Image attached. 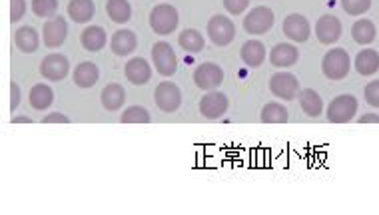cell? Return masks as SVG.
<instances>
[{"label":"cell","instance_id":"6da1fadb","mask_svg":"<svg viewBox=\"0 0 379 215\" xmlns=\"http://www.w3.org/2000/svg\"><path fill=\"white\" fill-rule=\"evenodd\" d=\"M350 54L343 48H331L321 60V70H323L325 78L330 80H343L350 74Z\"/></svg>","mask_w":379,"mask_h":215},{"label":"cell","instance_id":"7a4b0ae2","mask_svg":"<svg viewBox=\"0 0 379 215\" xmlns=\"http://www.w3.org/2000/svg\"><path fill=\"white\" fill-rule=\"evenodd\" d=\"M178 22H180L178 10L170 4H158L150 12V28L160 36L172 34L178 28Z\"/></svg>","mask_w":379,"mask_h":215},{"label":"cell","instance_id":"3957f363","mask_svg":"<svg viewBox=\"0 0 379 215\" xmlns=\"http://www.w3.org/2000/svg\"><path fill=\"white\" fill-rule=\"evenodd\" d=\"M358 98L351 94H341L338 98H333L328 106V120L331 124H348L355 117L358 112Z\"/></svg>","mask_w":379,"mask_h":215},{"label":"cell","instance_id":"277c9868","mask_svg":"<svg viewBox=\"0 0 379 215\" xmlns=\"http://www.w3.org/2000/svg\"><path fill=\"white\" fill-rule=\"evenodd\" d=\"M206 30H208V36H210V40L214 42L216 46H228L236 38L233 22L228 16H222V14H216V16L208 20Z\"/></svg>","mask_w":379,"mask_h":215},{"label":"cell","instance_id":"5b68a950","mask_svg":"<svg viewBox=\"0 0 379 215\" xmlns=\"http://www.w3.org/2000/svg\"><path fill=\"white\" fill-rule=\"evenodd\" d=\"M154 102L156 106L160 108V112L174 114V112H178L180 104H182V92H180V88L176 86L174 82H160L156 86Z\"/></svg>","mask_w":379,"mask_h":215},{"label":"cell","instance_id":"8992f818","mask_svg":"<svg viewBox=\"0 0 379 215\" xmlns=\"http://www.w3.org/2000/svg\"><path fill=\"white\" fill-rule=\"evenodd\" d=\"M270 90L276 98L290 102L295 96H300V80L290 72H278L270 80Z\"/></svg>","mask_w":379,"mask_h":215},{"label":"cell","instance_id":"52a82bcc","mask_svg":"<svg viewBox=\"0 0 379 215\" xmlns=\"http://www.w3.org/2000/svg\"><path fill=\"white\" fill-rule=\"evenodd\" d=\"M152 62H154L158 74L162 76H174L178 70V58L176 52L168 42H156L152 48Z\"/></svg>","mask_w":379,"mask_h":215},{"label":"cell","instance_id":"ba28073f","mask_svg":"<svg viewBox=\"0 0 379 215\" xmlns=\"http://www.w3.org/2000/svg\"><path fill=\"white\" fill-rule=\"evenodd\" d=\"M273 12L268 6H256L252 12L243 19V30L248 34H266L273 26Z\"/></svg>","mask_w":379,"mask_h":215},{"label":"cell","instance_id":"9c48e42d","mask_svg":"<svg viewBox=\"0 0 379 215\" xmlns=\"http://www.w3.org/2000/svg\"><path fill=\"white\" fill-rule=\"evenodd\" d=\"M66 34H69V24L64 16H52L44 22L42 38L46 48H60L66 40Z\"/></svg>","mask_w":379,"mask_h":215},{"label":"cell","instance_id":"30bf717a","mask_svg":"<svg viewBox=\"0 0 379 215\" xmlns=\"http://www.w3.org/2000/svg\"><path fill=\"white\" fill-rule=\"evenodd\" d=\"M194 82L198 88L202 90H216L224 82V70L220 68L214 62H206L200 64L194 70Z\"/></svg>","mask_w":379,"mask_h":215},{"label":"cell","instance_id":"8fae6325","mask_svg":"<svg viewBox=\"0 0 379 215\" xmlns=\"http://www.w3.org/2000/svg\"><path fill=\"white\" fill-rule=\"evenodd\" d=\"M69 58L62 56V54H49L46 58L40 62V74L46 80H52V82H60L69 76Z\"/></svg>","mask_w":379,"mask_h":215},{"label":"cell","instance_id":"7c38bea8","mask_svg":"<svg viewBox=\"0 0 379 215\" xmlns=\"http://www.w3.org/2000/svg\"><path fill=\"white\" fill-rule=\"evenodd\" d=\"M230 100L222 92H210L200 100V114L208 120H218L228 112Z\"/></svg>","mask_w":379,"mask_h":215},{"label":"cell","instance_id":"4fadbf2b","mask_svg":"<svg viewBox=\"0 0 379 215\" xmlns=\"http://www.w3.org/2000/svg\"><path fill=\"white\" fill-rule=\"evenodd\" d=\"M282 30L283 34L290 40H293V42H305L311 34L310 22H308V19L302 16V14H290V16H285Z\"/></svg>","mask_w":379,"mask_h":215},{"label":"cell","instance_id":"5bb4252c","mask_svg":"<svg viewBox=\"0 0 379 215\" xmlns=\"http://www.w3.org/2000/svg\"><path fill=\"white\" fill-rule=\"evenodd\" d=\"M315 36L320 40L321 44H333L338 42L341 36V22L338 16H320L318 24H315Z\"/></svg>","mask_w":379,"mask_h":215},{"label":"cell","instance_id":"9a60e30c","mask_svg":"<svg viewBox=\"0 0 379 215\" xmlns=\"http://www.w3.org/2000/svg\"><path fill=\"white\" fill-rule=\"evenodd\" d=\"M300 60V50L293 44H276L270 52V62L276 68H290Z\"/></svg>","mask_w":379,"mask_h":215},{"label":"cell","instance_id":"2e32d148","mask_svg":"<svg viewBox=\"0 0 379 215\" xmlns=\"http://www.w3.org/2000/svg\"><path fill=\"white\" fill-rule=\"evenodd\" d=\"M136 46L138 38L132 30H116L110 38V48L116 56H128L136 50Z\"/></svg>","mask_w":379,"mask_h":215},{"label":"cell","instance_id":"e0dca14e","mask_svg":"<svg viewBox=\"0 0 379 215\" xmlns=\"http://www.w3.org/2000/svg\"><path fill=\"white\" fill-rule=\"evenodd\" d=\"M126 78L134 84V86H144L152 78V68L144 58H132L124 68Z\"/></svg>","mask_w":379,"mask_h":215},{"label":"cell","instance_id":"ac0fdd59","mask_svg":"<svg viewBox=\"0 0 379 215\" xmlns=\"http://www.w3.org/2000/svg\"><path fill=\"white\" fill-rule=\"evenodd\" d=\"M240 56H242L246 66L258 68V66H262L263 60H266V46L260 40H248L242 46V50H240Z\"/></svg>","mask_w":379,"mask_h":215},{"label":"cell","instance_id":"d6986e66","mask_svg":"<svg viewBox=\"0 0 379 215\" xmlns=\"http://www.w3.org/2000/svg\"><path fill=\"white\" fill-rule=\"evenodd\" d=\"M94 14H96L94 0H70L69 2V16L76 24H86L94 19Z\"/></svg>","mask_w":379,"mask_h":215},{"label":"cell","instance_id":"ffe728a7","mask_svg":"<svg viewBox=\"0 0 379 215\" xmlns=\"http://www.w3.org/2000/svg\"><path fill=\"white\" fill-rule=\"evenodd\" d=\"M106 30L102 28V26H88V28L82 30V34H80V42H82V46L88 52H98V50H102L106 46Z\"/></svg>","mask_w":379,"mask_h":215},{"label":"cell","instance_id":"44dd1931","mask_svg":"<svg viewBox=\"0 0 379 215\" xmlns=\"http://www.w3.org/2000/svg\"><path fill=\"white\" fill-rule=\"evenodd\" d=\"M14 44H16V48H19L20 52L32 54V52L39 50L40 44L39 32L32 28V26H22V28H19L14 32Z\"/></svg>","mask_w":379,"mask_h":215},{"label":"cell","instance_id":"7402d4cb","mask_svg":"<svg viewBox=\"0 0 379 215\" xmlns=\"http://www.w3.org/2000/svg\"><path fill=\"white\" fill-rule=\"evenodd\" d=\"M72 78H74V84L78 88H92L100 78V72H98V66L94 62H82L76 66Z\"/></svg>","mask_w":379,"mask_h":215},{"label":"cell","instance_id":"603a6c76","mask_svg":"<svg viewBox=\"0 0 379 215\" xmlns=\"http://www.w3.org/2000/svg\"><path fill=\"white\" fill-rule=\"evenodd\" d=\"M100 100H102V106L106 108L108 112H118L120 108L124 106L126 92H124V88L120 84H108L106 88L102 90Z\"/></svg>","mask_w":379,"mask_h":215},{"label":"cell","instance_id":"cb8c5ba5","mask_svg":"<svg viewBox=\"0 0 379 215\" xmlns=\"http://www.w3.org/2000/svg\"><path fill=\"white\" fill-rule=\"evenodd\" d=\"M355 70L360 72L361 76H373L379 70V52L371 48L361 50L360 54L355 56Z\"/></svg>","mask_w":379,"mask_h":215},{"label":"cell","instance_id":"d4e9b609","mask_svg":"<svg viewBox=\"0 0 379 215\" xmlns=\"http://www.w3.org/2000/svg\"><path fill=\"white\" fill-rule=\"evenodd\" d=\"M52 100H54V92H52V88L46 86V84H34L32 90H30L29 102L34 110H40V112H42V110H49Z\"/></svg>","mask_w":379,"mask_h":215},{"label":"cell","instance_id":"484cf974","mask_svg":"<svg viewBox=\"0 0 379 215\" xmlns=\"http://www.w3.org/2000/svg\"><path fill=\"white\" fill-rule=\"evenodd\" d=\"M300 106L310 117H318L323 112V100L315 90L305 88L300 92Z\"/></svg>","mask_w":379,"mask_h":215},{"label":"cell","instance_id":"4316f807","mask_svg":"<svg viewBox=\"0 0 379 215\" xmlns=\"http://www.w3.org/2000/svg\"><path fill=\"white\" fill-rule=\"evenodd\" d=\"M351 36L353 40L358 42V44H371L375 36H378V30H375V24L368 19H361L358 20L353 26H351Z\"/></svg>","mask_w":379,"mask_h":215},{"label":"cell","instance_id":"83f0119b","mask_svg":"<svg viewBox=\"0 0 379 215\" xmlns=\"http://www.w3.org/2000/svg\"><path fill=\"white\" fill-rule=\"evenodd\" d=\"M106 12L110 20L116 22V24H124L132 19V6H130L128 0H108Z\"/></svg>","mask_w":379,"mask_h":215},{"label":"cell","instance_id":"f1b7e54d","mask_svg":"<svg viewBox=\"0 0 379 215\" xmlns=\"http://www.w3.org/2000/svg\"><path fill=\"white\" fill-rule=\"evenodd\" d=\"M178 44H180L186 52L198 54V52L204 50V36H202L198 30L186 28L184 32H180V36H178Z\"/></svg>","mask_w":379,"mask_h":215},{"label":"cell","instance_id":"f546056e","mask_svg":"<svg viewBox=\"0 0 379 215\" xmlns=\"http://www.w3.org/2000/svg\"><path fill=\"white\" fill-rule=\"evenodd\" d=\"M288 110L280 102H268L262 108V122L263 124H285L288 122Z\"/></svg>","mask_w":379,"mask_h":215},{"label":"cell","instance_id":"4dcf8cb0","mask_svg":"<svg viewBox=\"0 0 379 215\" xmlns=\"http://www.w3.org/2000/svg\"><path fill=\"white\" fill-rule=\"evenodd\" d=\"M150 120L152 117L148 114V110L142 106H130L120 116L122 124H150Z\"/></svg>","mask_w":379,"mask_h":215},{"label":"cell","instance_id":"1f68e13d","mask_svg":"<svg viewBox=\"0 0 379 215\" xmlns=\"http://www.w3.org/2000/svg\"><path fill=\"white\" fill-rule=\"evenodd\" d=\"M59 10V0H32V12L39 19H52L56 16Z\"/></svg>","mask_w":379,"mask_h":215},{"label":"cell","instance_id":"d6a6232c","mask_svg":"<svg viewBox=\"0 0 379 215\" xmlns=\"http://www.w3.org/2000/svg\"><path fill=\"white\" fill-rule=\"evenodd\" d=\"M371 6V0H341V9L345 10L350 16H361L365 14Z\"/></svg>","mask_w":379,"mask_h":215},{"label":"cell","instance_id":"836d02e7","mask_svg":"<svg viewBox=\"0 0 379 215\" xmlns=\"http://www.w3.org/2000/svg\"><path fill=\"white\" fill-rule=\"evenodd\" d=\"M365 102L373 108H379V80H373L365 86Z\"/></svg>","mask_w":379,"mask_h":215},{"label":"cell","instance_id":"e575fe53","mask_svg":"<svg viewBox=\"0 0 379 215\" xmlns=\"http://www.w3.org/2000/svg\"><path fill=\"white\" fill-rule=\"evenodd\" d=\"M250 6V0H224V9L233 14V16H238V14H243V10Z\"/></svg>","mask_w":379,"mask_h":215},{"label":"cell","instance_id":"d590c367","mask_svg":"<svg viewBox=\"0 0 379 215\" xmlns=\"http://www.w3.org/2000/svg\"><path fill=\"white\" fill-rule=\"evenodd\" d=\"M26 12V0H10V20L19 22Z\"/></svg>","mask_w":379,"mask_h":215},{"label":"cell","instance_id":"8d00e7d4","mask_svg":"<svg viewBox=\"0 0 379 215\" xmlns=\"http://www.w3.org/2000/svg\"><path fill=\"white\" fill-rule=\"evenodd\" d=\"M42 124H70V117L60 114V112H54V114H49V116L44 117Z\"/></svg>","mask_w":379,"mask_h":215},{"label":"cell","instance_id":"74e56055","mask_svg":"<svg viewBox=\"0 0 379 215\" xmlns=\"http://www.w3.org/2000/svg\"><path fill=\"white\" fill-rule=\"evenodd\" d=\"M20 102V88L19 84H10V110H16Z\"/></svg>","mask_w":379,"mask_h":215},{"label":"cell","instance_id":"f35d334b","mask_svg":"<svg viewBox=\"0 0 379 215\" xmlns=\"http://www.w3.org/2000/svg\"><path fill=\"white\" fill-rule=\"evenodd\" d=\"M360 124H379V116L378 114H365L358 120Z\"/></svg>","mask_w":379,"mask_h":215},{"label":"cell","instance_id":"ab89813d","mask_svg":"<svg viewBox=\"0 0 379 215\" xmlns=\"http://www.w3.org/2000/svg\"><path fill=\"white\" fill-rule=\"evenodd\" d=\"M12 124H32V120L29 116H16L12 117Z\"/></svg>","mask_w":379,"mask_h":215}]
</instances>
